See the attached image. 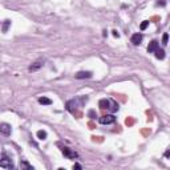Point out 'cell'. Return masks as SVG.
<instances>
[{"instance_id":"obj_1","label":"cell","mask_w":170,"mask_h":170,"mask_svg":"<svg viewBox=\"0 0 170 170\" xmlns=\"http://www.w3.org/2000/svg\"><path fill=\"white\" fill-rule=\"evenodd\" d=\"M0 167L3 169H13V162H12L11 157H8L7 154H3L0 158Z\"/></svg>"},{"instance_id":"obj_9","label":"cell","mask_w":170,"mask_h":170,"mask_svg":"<svg viewBox=\"0 0 170 170\" xmlns=\"http://www.w3.org/2000/svg\"><path fill=\"white\" fill-rule=\"evenodd\" d=\"M98 106H100L101 109H109V108H110V100L102 98V100L98 101Z\"/></svg>"},{"instance_id":"obj_19","label":"cell","mask_w":170,"mask_h":170,"mask_svg":"<svg viewBox=\"0 0 170 170\" xmlns=\"http://www.w3.org/2000/svg\"><path fill=\"white\" fill-rule=\"evenodd\" d=\"M113 36H114V37H120V33L117 31H113Z\"/></svg>"},{"instance_id":"obj_13","label":"cell","mask_w":170,"mask_h":170,"mask_svg":"<svg viewBox=\"0 0 170 170\" xmlns=\"http://www.w3.org/2000/svg\"><path fill=\"white\" fill-rule=\"evenodd\" d=\"M20 166L23 167V169H28V170H33V166H32V165H29V163H28L27 161H21V163H20Z\"/></svg>"},{"instance_id":"obj_15","label":"cell","mask_w":170,"mask_h":170,"mask_svg":"<svg viewBox=\"0 0 170 170\" xmlns=\"http://www.w3.org/2000/svg\"><path fill=\"white\" fill-rule=\"evenodd\" d=\"M9 25H11V21H9V20H5V21H4V24H3V32H7Z\"/></svg>"},{"instance_id":"obj_11","label":"cell","mask_w":170,"mask_h":170,"mask_svg":"<svg viewBox=\"0 0 170 170\" xmlns=\"http://www.w3.org/2000/svg\"><path fill=\"white\" fill-rule=\"evenodd\" d=\"M154 52H155V57L158 58V60H163V58H165V50H163V49L157 48Z\"/></svg>"},{"instance_id":"obj_2","label":"cell","mask_w":170,"mask_h":170,"mask_svg":"<svg viewBox=\"0 0 170 170\" xmlns=\"http://www.w3.org/2000/svg\"><path fill=\"white\" fill-rule=\"evenodd\" d=\"M61 153L65 155V157H68L69 159H74L78 157L77 153H76L73 149H69L68 146H61Z\"/></svg>"},{"instance_id":"obj_6","label":"cell","mask_w":170,"mask_h":170,"mask_svg":"<svg viewBox=\"0 0 170 170\" xmlns=\"http://www.w3.org/2000/svg\"><path fill=\"white\" fill-rule=\"evenodd\" d=\"M42 65H44V60H36L28 69H29V72H36V70H39L40 68H42Z\"/></svg>"},{"instance_id":"obj_20","label":"cell","mask_w":170,"mask_h":170,"mask_svg":"<svg viewBox=\"0 0 170 170\" xmlns=\"http://www.w3.org/2000/svg\"><path fill=\"white\" fill-rule=\"evenodd\" d=\"M73 169H81V165H78V163H74V165H73Z\"/></svg>"},{"instance_id":"obj_14","label":"cell","mask_w":170,"mask_h":170,"mask_svg":"<svg viewBox=\"0 0 170 170\" xmlns=\"http://www.w3.org/2000/svg\"><path fill=\"white\" fill-rule=\"evenodd\" d=\"M37 137H39V139H45L46 138V131L45 130H37Z\"/></svg>"},{"instance_id":"obj_4","label":"cell","mask_w":170,"mask_h":170,"mask_svg":"<svg viewBox=\"0 0 170 170\" xmlns=\"http://www.w3.org/2000/svg\"><path fill=\"white\" fill-rule=\"evenodd\" d=\"M77 100H70V101H68V102H66V109H68V110H69L70 113H76L77 112Z\"/></svg>"},{"instance_id":"obj_8","label":"cell","mask_w":170,"mask_h":170,"mask_svg":"<svg viewBox=\"0 0 170 170\" xmlns=\"http://www.w3.org/2000/svg\"><path fill=\"white\" fill-rule=\"evenodd\" d=\"M142 33H134V35L131 36V42H133V45H139L141 41H142Z\"/></svg>"},{"instance_id":"obj_7","label":"cell","mask_w":170,"mask_h":170,"mask_svg":"<svg viewBox=\"0 0 170 170\" xmlns=\"http://www.w3.org/2000/svg\"><path fill=\"white\" fill-rule=\"evenodd\" d=\"M92 72H89V70H81V72H77V73L74 74V77L77 78V80H81V78H90L92 77Z\"/></svg>"},{"instance_id":"obj_3","label":"cell","mask_w":170,"mask_h":170,"mask_svg":"<svg viewBox=\"0 0 170 170\" xmlns=\"http://www.w3.org/2000/svg\"><path fill=\"white\" fill-rule=\"evenodd\" d=\"M114 121H116V117L113 116V114H105V116L100 117V122L102 125H110Z\"/></svg>"},{"instance_id":"obj_16","label":"cell","mask_w":170,"mask_h":170,"mask_svg":"<svg viewBox=\"0 0 170 170\" xmlns=\"http://www.w3.org/2000/svg\"><path fill=\"white\" fill-rule=\"evenodd\" d=\"M147 25H149V21H147V20H145L143 23H141V25H139V28H141V31H143V29H146Z\"/></svg>"},{"instance_id":"obj_17","label":"cell","mask_w":170,"mask_h":170,"mask_svg":"<svg viewBox=\"0 0 170 170\" xmlns=\"http://www.w3.org/2000/svg\"><path fill=\"white\" fill-rule=\"evenodd\" d=\"M167 40H169V35H167V33H163V36H162V44L163 45H166L167 44Z\"/></svg>"},{"instance_id":"obj_18","label":"cell","mask_w":170,"mask_h":170,"mask_svg":"<svg viewBox=\"0 0 170 170\" xmlns=\"http://www.w3.org/2000/svg\"><path fill=\"white\" fill-rule=\"evenodd\" d=\"M88 116L90 117V118H96V117H97V114H96V112H94V110H89Z\"/></svg>"},{"instance_id":"obj_10","label":"cell","mask_w":170,"mask_h":170,"mask_svg":"<svg viewBox=\"0 0 170 170\" xmlns=\"http://www.w3.org/2000/svg\"><path fill=\"white\" fill-rule=\"evenodd\" d=\"M157 48H158V41H157V40H153V41H150L149 45H147V52L151 53V52H154Z\"/></svg>"},{"instance_id":"obj_5","label":"cell","mask_w":170,"mask_h":170,"mask_svg":"<svg viewBox=\"0 0 170 170\" xmlns=\"http://www.w3.org/2000/svg\"><path fill=\"white\" fill-rule=\"evenodd\" d=\"M0 133L1 134H4V135H9L12 133V127H11V125L9 124H0Z\"/></svg>"},{"instance_id":"obj_12","label":"cell","mask_w":170,"mask_h":170,"mask_svg":"<svg viewBox=\"0 0 170 170\" xmlns=\"http://www.w3.org/2000/svg\"><path fill=\"white\" fill-rule=\"evenodd\" d=\"M39 102L41 105H50V104H52V100H50V98H48V97H40Z\"/></svg>"}]
</instances>
